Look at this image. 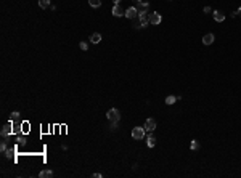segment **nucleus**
<instances>
[{"label":"nucleus","instance_id":"f8f14e48","mask_svg":"<svg viewBox=\"0 0 241 178\" xmlns=\"http://www.w3.org/2000/svg\"><path fill=\"white\" fill-rule=\"evenodd\" d=\"M146 145L150 146V148H154V146H156V138H154L153 135H148V138H146Z\"/></svg>","mask_w":241,"mask_h":178},{"label":"nucleus","instance_id":"f3484780","mask_svg":"<svg viewBox=\"0 0 241 178\" xmlns=\"http://www.w3.org/2000/svg\"><path fill=\"white\" fill-rule=\"evenodd\" d=\"M19 119V112L18 111H15V112H11V114H10V121L11 122H16Z\"/></svg>","mask_w":241,"mask_h":178},{"label":"nucleus","instance_id":"b1692460","mask_svg":"<svg viewBox=\"0 0 241 178\" xmlns=\"http://www.w3.org/2000/svg\"><path fill=\"white\" fill-rule=\"evenodd\" d=\"M111 128L113 130H118V122H111Z\"/></svg>","mask_w":241,"mask_h":178},{"label":"nucleus","instance_id":"4468645a","mask_svg":"<svg viewBox=\"0 0 241 178\" xmlns=\"http://www.w3.org/2000/svg\"><path fill=\"white\" fill-rule=\"evenodd\" d=\"M39 177L40 178H51L53 177V172H51V170H42V172L39 173Z\"/></svg>","mask_w":241,"mask_h":178},{"label":"nucleus","instance_id":"5701e85b","mask_svg":"<svg viewBox=\"0 0 241 178\" xmlns=\"http://www.w3.org/2000/svg\"><path fill=\"white\" fill-rule=\"evenodd\" d=\"M0 151H2V152H5V151H6V143H5V141H3L2 145H0Z\"/></svg>","mask_w":241,"mask_h":178},{"label":"nucleus","instance_id":"a211bd4d","mask_svg":"<svg viewBox=\"0 0 241 178\" xmlns=\"http://www.w3.org/2000/svg\"><path fill=\"white\" fill-rule=\"evenodd\" d=\"M88 3H90V6H93V8H98V6L101 5V0H88Z\"/></svg>","mask_w":241,"mask_h":178},{"label":"nucleus","instance_id":"2eb2a0df","mask_svg":"<svg viewBox=\"0 0 241 178\" xmlns=\"http://www.w3.org/2000/svg\"><path fill=\"white\" fill-rule=\"evenodd\" d=\"M175 101H177V96H174V95H169L166 98V104H169V106H172Z\"/></svg>","mask_w":241,"mask_h":178},{"label":"nucleus","instance_id":"cd10ccee","mask_svg":"<svg viewBox=\"0 0 241 178\" xmlns=\"http://www.w3.org/2000/svg\"><path fill=\"white\" fill-rule=\"evenodd\" d=\"M133 2H135V3H140V2H142V0H133Z\"/></svg>","mask_w":241,"mask_h":178},{"label":"nucleus","instance_id":"ddd939ff","mask_svg":"<svg viewBox=\"0 0 241 178\" xmlns=\"http://www.w3.org/2000/svg\"><path fill=\"white\" fill-rule=\"evenodd\" d=\"M100 40H101V34L95 32V34H92V35H90V42L92 43H100Z\"/></svg>","mask_w":241,"mask_h":178},{"label":"nucleus","instance_id":"c85d7f7f","mask_svg":"<svg viewBox=\"0 0 241 178\" xmlns=\"http://www.w3.org/2000/svg\"><path fill=\"white\" fill-rule=\"evenodd\" d=\"M238 15H241V8H238Z\"/></svg>","mask_w":241,"mask_h":178},{"label":"nucleus","instance_id":"a878e982","mask_svg":"<svg viewBox=\"0 0 241 178\" xmlns=\"http://www.w3.org/2000/svg\"><path fill=\"white\" fill-rule=\"evenodd\" d=\"M93 177H95V178H101L103 175H101V173H100V172H96V173H93Z\"/></svg>","mask_w":241,"mask_h":178},{"label":"nucleus","instance_id":"20e7f679","mask_svg":"<svg viewBox=\"0 0 241 178\" xmlns=\"http://www.w3.org/2000/svg\"><path fill=\"white\" fill-rule=\"evenodd\" d=\"M137 16H138V10H137V6H130V8L125 10V18L135 19Z\"/></svg>","mask_w":241,"mask_h":178},{"label":"nucleus","instance_id":"0eeeda50","mask_svg":"<svg viewBox=\"0 0 241 178\" xmlns=\"http://www.w3.org/2000/svg\"><path fill=\"white\" fill-rule=\"evenodd\" d=\"M113 15H114V16H118V18H120V16H124V15H125V10H124L122 8V6H120V3H119V5H114V6H113Z\"/></svg>","mask_w":241,"mask_h":178},{"label":"nucleus","instance_id":"aec40b11","mask_svg":"<svg viewBox=\"0 0 241 178\" xmlns=\"http://www.w3.org/2000/svg\"><path fill=\"white\" fill-rule=\"evenodd\" d=\"M21 128H23V125H19V124L13 125V132H15V133H19V132H21Z\"/></svg>","mask_w":241,"mask_h":178},{"label":"nucleus","instance_id":"f257e3e1","mask_svg":"<svg viewBox=\"0 0 241 178\" xmlns=\"http://www.w3.org/2000/svg\"><path fill=\"white\" fill-rule=\"evenodd\" d=\"M106 117H108V121H109V122H119V119H120V112H119L116 108H113V109H109V111L106 112Z\"/></svg>","mask_w":241,"mask_h":178},{"label":"nucleus","instance_id":"bb28decb","mask_svg":"<svg viewBox=\"0 0 241 178\" xmlns=\"http://www.w3.org/2000/svg\"><path fill=\"white\" fill-rule=\"evenodd\" d=\"M113 2H114V5H119V3H120V0H113Z\"/></svg>","mask_w":241,"mask_h":178},{"label":"nucleus","instance_id":"9d476101","mask_svg":"<svg viewBox=\"0 0 241 178\" xmlns=\"http://www.w3.org/2000/svg\"><path fill=\"white\" fill-rule=\"evenodd\" d=\"M148 3L146 2H140L137 3V10H138V13H148Z\"/></svg>","mask_w":241,"mask_h":178},{"label":"nucleus","instance_id":"6ab92c4d","mask_svg":"<svg viewBox=\"0 0 241 178\" xmlns=\"http://www.w3.org/2000/svg\"><path fill=\"white\" fill-rule=\"evenodd\" d=\"M190 148L193 149V151H196V149L199 148V145H198V141H196V140H193V141L190 143Z\"/></svg>","mask_w":241,"mask_h":178},{"label":"nucleus","instance_id":"423d86ee","mask_svg":"<svg viewBox=\"0 0 241 178\" xmlns=\"http://www.w3.org/2000/svg\"><path fill=\"white\" fill-rule=\"evenodd\" d=\"M138 19H140V24L143 27H146L150 24V15H148V13H138Z\"/></svg>","mask_w":241,"mask_h":178},{"label":"nucleus","instance_id":"9b49d317","mask_svg":"<svg viewBox=\"0 0 241 178\" xmlns=\"http://www.w3.org/2000/svg\"><path fill=\"white\" fill-rule=\"evenodd\" d=\"M214 19L217 23H222V21H225V15H223L222 11H219V10H217V11H214Z\"/></svg>","mask_w":241,"mask_h":178},{"label":"nucleus","instance_id":"4be33fe9","mask_svg":"<svg viewBox=\"0 0 241 178\" xmlns=\"http://www.w3.org/2000/svg\"><path fill=\"white\" fill-rule=\"evenodd\" d=\"M18 145H26V136H18Z\"/></svg>","mask_w":241,"mask_h":178},{"label":"nucleus","instance_id":"6e6552de","mask_svg":"<svg viewBox=\"0 0 241 178\" xmlns=\"http://www.w3.org/2000/svg\"><path fill=\"white\" fill-rule=\"evenodd\" d=\"M11 132H13V124H11V122H8V124H5V125H3V128H2V136H8Z\"/></svg>","mask_w":241,"mask_h":178},{"label":"nucleus","instance_id":"dca6fc26","mask_svg":"<svg viewBox=\"0 0 241 178\" xmlns=\"http://www.w3.org/2000/svg\"><path fill=\"white\" fill-rule=\"evenodd\" d=\"M39 6L40 8H48L50 6V0H39Z\"/></svg>","mask_w":241,"mask_h":178},{"label":"nucleus","instance_id":"1a4fd4ad","mask_svg":"<svg viewBox=\"0 0 241 178\" xmlns=\"http://www.w3.org/2000/svg\"><path fill=\"white\" fill-rule=\"evenodd\" d=\"M214 40H215L214 34H206V35L202 37V43H204V45H212Z\"/></svg>","mask_w":241,"mask_h":178},{"label":"nucleus","instance_id":"393cba45","mask_svg":"<svg viewBox=\"0 0 241 178\" xmlns=\"http://www.w3.org/2000/svg\"><path fill=\"white\" fill-rule=\"evenodd\" d=\"M212 10H211V6H204V13H211Z\"/></svg>","mask_w":241,"mask_h":178},{"label":"nucleus","instance_id":"39448f33","mask_svg":"<svg viewBox=\"0 0 241 178\" xmlns=\"http://www.w3.org/2000/svg\"><path fill=\"white\" fill-rule=\"evenodd\" d=\"M161 21H163V18H161V15H159V13H151V15H150V24L158 26Z\"/></svg>","mask_w":241,"mask_h":178},{"label":"nucleus","instance_id":"7ed1b4c3","mask_svg":"<svg viewBox=\"0 0 241 178\" xmlns=\"http://www.w3.org/2000/svg\"><path fill=\"white\" fill-rule=\"evenodd\" d=\"M145 130H146L148 133H153L154 130H156V121H154V119H146V122H145Z\"/></svg>","mask_w":241,"mask_h":178},{"label":"nucleus","instance_id":"412c9836","mask_svg":"<svg viewBox=\"0 0 241 178\" xmlns=\"http://www.w3.org/2000/svg\"><path fill=\"white\" fill-rule=\"evenodd\" d=\"M79 47H81V50H88V45H87V42H81V43H79Z\"/></svg>","mask_w":241,"mask_h":178},{"label":"nucleus","instance_id":"f03ea898","mask_svg":"<svg viewBox=\"0 0 241 178\" xmlns=\"http://www.w3.org/2000/svg\"><path fill=\"white\" fill-rule=\"evenodd\" d=\"M145 127H135V128H132V138L133 140H142L145 138Z\"/></svg>","mask_w":241,"mask_h":178}]
</instances>
